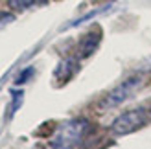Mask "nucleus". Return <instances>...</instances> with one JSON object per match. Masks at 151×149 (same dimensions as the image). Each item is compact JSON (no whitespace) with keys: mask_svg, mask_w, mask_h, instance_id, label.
Here are the masks:
<instances>
[{"mask_svg":"<svg viewBox=\"0 0 151 149\" xmlns=\"http://www.w3.org/2000/svg\"><path fill=\"white\" fill-rule=\"evenodd\" d=\"M78 72V63L74 59H65V61L59 63V66L55 68V79L59 83H66L68 79H72V76Z\"/></svg>","mask_w":151,"mask_h":149,"instance_id":"39448f33","label":"nucleus"},{"mask_svg":"<svg viewBox=\"0 0 151 149\" xmlns=\"http://www.w3.org/2000/svg\"><path fill=\"white\" fill-rule=\"evenodd\" d=\"M100 41H101V28L96 26V28L90 29V32H87L85 35H83V39L79 41V44H78V57L85 59L88 55H92L96 52V48L100 46Z\"/></svg>","mask_w":151,"mask_h":149,"instance_id":"20e7f679","label":"nucleus"},{"mask_svg":"<svg viewBox=\"0 0 151 149\" xmlns=\"http://www.w3.org/2000/svg\"><path fill=\"white\" fill-rule=\"evenodd\" d=\"M149 114H151V103H149Z\"/></svg>","mask_w":151,"mask_h":149,"instance_id":"9b49d317","label":"nucleus"},{"mask_svg":"<svg viewBox=\"0 0 151 149\" xmlns=\"http://www.w3.org/2000/svg\"><path fill=\"white\" fill-rule=\"evenodd\" d=\"M48 0H7V6L15 11H24L33 6H44Z\"/></svg>","mask_w":151,"mask_h":149,"instance_id":"423d86ee","label":"nucleus"},{"mask_svg":"<svg viewBox=\"0 0 151 149\" xmlns=\"http://www.w3.org/2000/svg\"><path fill=\"white\" fill-rule=\"evenodd\" d=\"M11 96H13V103H11L9 116H13V114H15V110L20 107V103H22V96H24V92H22V90H13V92H11Z\"/></svg>","mask_w":151,"mask_h":149,"instance_id":"0eeeda50","label":"nucleus"},{"mask_svg":"<svg viewBox=\"0 0 151 149\" xmlns=\"http://www.w3.org/2000/svg\"><path fill=\"white\" fill-rule=\"evenodd\" d=\"M144 87V76H131L125 81H122L118 87H114L111 92H107L100 101V109L101 110H109L114 109L118 105H122L124 101H127L133 94H137L140 88Z\"/></svg>","mask_w":151,"mask_h":149,"instance_id":"f03ea898","label":"nucleus"},{"mask_svg":"<svg viewBox=\"0 0 151 149\" xmlns=\"http://www.w3.org/2000/svg\"><path fill=\"white\" fill-rule=\"evenodd\" d=\"M15 17L9 13V11H0V26L2 24H6V22H11Z\"/></svg>","mask_w":151,"mask_h":149,"instance_id":"1a4fd4ad","label":"nucleus"},{"mask_svg":"<svg viewBox=\"0 0 151 149\" xmlns=\"http://www.w3.org/2000/svg\"><path fill=\"white\" fill-rule=\"evenodd\" d=\"M46 149H55V147H52V145H48V147H46Z\"/></svg>","mask_w":151,"mask_h":149,"instance_id":"9d476101","label":"nucleus"},{"mask_svg":"<svg viewBox=\"0 0 151 149\" xmlns=\"http://www.w3.org/2000/svg\"><path fill=\"white\" fill-rule=\"evenodd\" d=\"M144 123H146V110L133 109V110H127V112L120 114L112 122L111 131L116 136H125V135H131V133L138 131L140 127H144Z\"/></svg>","mask_w":151,"mask_h":149,"instance_id":"7ed1b4c3","label":"nucleus"},{"mask_svg":"<svg viewBox=\"0 0 151 149\" xmlns=\"http://www.w3.org/2000/svg\"><path fill=\"white\" fill-rule=\"evenodd\" d=\"M32 74H33V68L32 66H28V68L24 70V72H20L19 76H17V79H15V83L17 85H22V83H26V81L32 77Z\"/></svg>","mask_w":151,"mask_h":149,"instance_id":"6e6552de","label":"nucleus"},{"mask_svg":"<svg viewBox=\"0 0 151 149\" xmlns=\"http://www.w3.org/2000/svg\"><path fill=\"white\" fill-rule=\"evenodd\" d=\"M88 131H90V123L87 120H83V118L68 120L54 131L48 145L55 147V149H74L87 136Z\"/></svg>","mask_w":151,"mask_h":149,"instance_id":"f257e3e1","label":"nucleus"}]
</instances>
